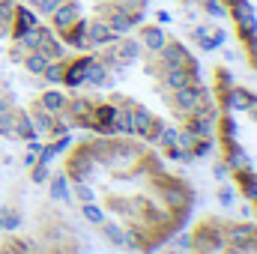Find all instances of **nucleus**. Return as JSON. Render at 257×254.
Returning a JSON list of instances; mask_svg holds the SVG:
<instances>
[{
  "mask_svg": "<svg viewBox=\"0 0 257 254\" xmlns=\"http://www.w3.org/2000/svg\"><path fill=\"white\" fill-rule=\"evenodd\" d=\"M206 99V87L200 84V81H194L189 87H183V90H174V108L180 111V114H192L194 108H200V102Z\"/></svg>",
  "mask_w": 257,
  "mask_h": 254,
  "instance_id": "f257e3e1",
  "label": "nucleus"
},
{
  "mask_svg": "<svg viewBox=\"0 0 257 254\" xmlns=\"http://www.w3.org/2000/svg\"><path fill=\"white\" fill-rule=\"evenodd\" d=\"M132 123H135V135L138 138H144V141H153L156 144V138H159V132L165 129V123L162 120H156L147 108H132Z\"/></svg>",
  "mask_w": 257,
  "mask_h": 254,
  "instance_id": "f03ea898",
  "label": "nucleus"
},
{
  "mask_svg": "<svg viewBox=\"0 0 257 254\" xmlns=\"http://www.w3.org/2000/svg\"><path fill=\"white\" fill-rule=\"evenodd\" d=\"M138 39H141V45L147 48V51H159L165 42H168V33L159 27V24H138Z\"/></svg>",
  "mask_w": 257,
  "mask_h": 254,
  "instance_id": "7ed1b4c3",
  "label": "nucleus"
},
{
  "mask_svg": "<svg viewBox=\"0 0 257 254\" xmlns=\"http://www.w3.org/2000/svg\"><path fill=\"white\" fill-rule=\"evenodd\" d=\"M66 102H69V99H66V96L60 93V90H57V87H54V90H42V93H39V99H36V105H39L42 111L54 114V117L66 111Z\"/></svg>",
  "mask_w": 257,
  "mask_h": 254,
  "instance_id": "20e7f679",
  "label": "nucleus"
},
{
  "mask_svg": "<svg viewBox=\"0 0 257 254\" xmlns=\"http://www.w3.org/2000/svg\"><path fill=\"white\" fill-rule=\"evenodd\" d=\"M12 138H18V141H30V138H36V126H33V120H30L27 111H15V120H12Z\"/></svg>",
  "mask_w": 257,
  "mask_h": 254,
  "instance_id": "39448f33",
  "label": "nucleus"
},
{
  "mask_svg": "<svg viewBox=\"0 0 257 254\" xmlns=\"http://www.w3.org/2000/svg\"><path fill=\"white\" fill-rule=\"evenodd\" d=\"M111 132L114 135H135V123H132V111L128 108H117V114L111 120Z\"/></svg>",
  "mask_w": 257,
  "mask_h": 254,
  "instance_id": "423d86ee",
  "label": "nucleus"
},
{
  "mask_svg": "<svg viewBox=\"0 0 257 254\" xmlns=\"http://www.w3.org/2000/svg\"><path fill=\"white\" fill-rule=\"evenodd\" d=\"M63 69H66V60L60 57V60H48V66H45V72L39 75L45 84H51V87H60L63 84Z\"/></svg>",
  "mask_w": 257,
  "mask_h": 254,
  "instance_id": "0eeeda50",
  "label": "nucleus"
},
{
  "mask_svg": "<svg viewBox=\"0 0 257 254\" xmlns=\"http://www.w3.org/2000/svg\"><path fill=\"white\" fill-rule=\"evenodd\" d=\"M21 66H24V69H27V72H30L33 78H39V75L45 72V66H48V60H45V57H42L39 51H27V57L21 60Z\"/></svg>",
  "mask_w": 257,
  "mask_h": 254,
  "instance_id": "6e6552de",
  "label": "nucleus"
},
{
  "mask_svg": "<svg viewBox=\"0 0 257 254\" xmlns=\"http://www.w3.org/2000/svg\"><path fill=\"white\" fill-rule=\"evenodd\" d=\"M48 191H51V200H60V203H72V191H69V183L66 177H57L48 183Z\"/></svg>",
  "mask_w": 257,
  "mask_h": 254,
  "instance_id": "1a4fd4ad",
  "label": "nucleus"
},
{
  "mask_svg": "<svg viewBox=\"0 0 257 254\" xmlns=\"http://www.w3.org/2000/svg\"><path fill=\"white\" fill-rule=\"evenodd\" d=\"M48 177H51V165H42V162L30 165V183H33V186H45Z\"/></svg>",
  "mask_w": 257,
  "mask_h": 254,
  "instance_id": "9d476101",
  "label": "nucleus"
},
{
  "mask_svg": "<svg viewBox=\"0 0 257 254\" xmlns=\"http://www.w3.org/2000/svg\"><path fill=\"white\" fill-rule=\"evenodd\" d=\"M102 236H105L108 242H114V245H126V233H123L117 224H105V221H102Z\"/></svg>",
  "mask_w": 257,
  "mask_h": 254,
  "instance_id": "9b49d317",
  "label": "nucleus"
},
{
  "mask_svg": "<svg viewBox=\"0 0 257 254\" xmlns=\"http://www.w3.org/2000/svg\"><path fill=\"white\" fill-rule=\"evenodd\" d=\"M81 212H84V218L90 221V224H102L105 221V215H102V209L90 200V203H81Z\"/></svg>",
  "mask_w": 257,
  "mask_h": 254,
  "instance_id": "f8f14e48",
  "label": "nucleus"
},
{
  "mask_svg": "<svg viewBox=\"0 0 257 254\" xmlns=\"http://www.w3.org/2000/svg\"><path fill=\"white\" fill-rule=\"evenodd\" d=\"M239 191H242V197H248L251 203H257V180H245V177H242Z\"/></svg>",
  "mask_w": 257,
  "mask_h": 254,
  "instance_id": "ddd939ff",
  "label": "nucleus"
},
{
  "mask_svg": "<svg viewBox=\"0 0 257 254\" xmlns=\"http://www.w3.org/2000/svg\"><path fill=\"white\" fill-rule=\"evenodd\" d=\"M174 242H177V248H183V251H192V233H180Z\"/></svg>",
  "mask_w": 257,
  "mask_h": 254,
  "instance_id": "4468645a",
  "label": "nucleus"
},
{
  "mask_svg": "<svg viewBox=\"0 0 257 254\" xmlns=\"http://www.w3.org/2000/svg\"><path fill=\"white\" fill-rule=\"evenodd\" d=\"M218 200H221L224 206H230V203H233V189H227V186H221V189H218Z\"/></svg>",
  "mask_w": 257,
  "mask_h": 254,
  "instance_id": "2eb2a0df",
  "label": "nucleus"
},
{
  "mask_svg": "<svg viewBox=\"0 0 257 254\" xmlns=\"http://www.w3.org/2000/svg\"><path fill=\"white\" fill-rule=\"evenodd\" d=\"M212 174H215V180H224V177H227V165H221V162H218V165L212 168Z\"/></svg>",
  "mask_w": 257,
  "mask_h": 254,
  "instance_id": "dca6fc26",
  "label": "nucleus"
}]
</instances>
